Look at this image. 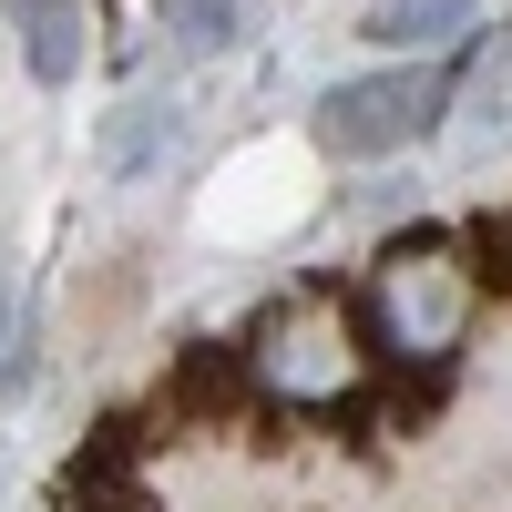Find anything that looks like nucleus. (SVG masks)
I'll use <instances>...</instances> for the list:
<instances>
[{"label":"nucleus","instance_id":"1","mask_svg":"<svg viewBox=\"0 0 512 512\" xmlns=\"http://www.w3.org/2000/svg\"><path fill=\"white\" fill-rule=\"evenodd\" d=\"M472 308H482V267H472L451 236H400V246H379L369 297H359L369 349L390 359V369H410V379H431V369L461 359Z\"/></svg>","mask_w":512,"mask_h":512},{"label":"nucleus","instance_id":"2","mask_svg":"<svg viewBox=\"0 0 512 512\" xmlns=\"http://www.w3.org/2000/svg\"><path fill=\"white\" fill-rule=\"evenodd\" d=\"M369 359H379V349H369V318H349V308L318 297V287L256 308V328H246V379H256L277 410H349L359 379H369Z\"/></svg>","mask_w":512,"mask_h":512},{"label":"nucleus","instance_id":"3","mask_svg":"<svg viewBox=\"0 0 512 512\" xmlns=\"http://www.w3.org/2000/svg\"><path fill=\"white\" fill-rule=\"evenodd\" d=\"M441 103H451L441 72H369V82H338V93L318 103V144L349 154V164L400 154L410 134H431V123H441Z\"/></svg>","mask_w":512,"mask_h":512},{"label":"nucleus","instance_id":"4","mask_svg":"<svg viewBox=\"0 0 512 512\" xmlns=\"http://www.w3.org/2000/svg\"><path fill=\"white\" fill-rule=\"evenodd\" d=\"M441 134H451V154H492L502 134H512V31H492L472 62H461V82H451V113H441Z\"/></svg>","mask_w":512,"mask_h":512},{"label":"nucleus","instance_id":"5","mask_svg":"<svg viewBox=\"0 0 512 512\" xmlns=\"http://www.w3.org/2000/svg\"><path fill=\"white\" fill-rule=\"evenodd\" d=\"M82 52H93V31H82V0H21V62H31L41 93L82 82Z\"/></svg>","mask_w":512,"mask_h":512},{"label":"nucleus","instance_id":"6","mask_svg":"<svg viewBox=\"0 0 512 512\" xmlns=\"http://www.w3.org/2000/svg\"><path fill=\"white\" fill-rule=\"evenodd\" d=\"M175 134H185L175 93H134V103L103 123V164H113V175H144V164H164V154H175Z\"/></svg>","mask_w":512,"mask_h":512},{"label":"nucleus","instance_id":"7","mask_svg":"<svg viewBox=\"0 0 512 512\" xmlns=\"http://www.w3.org/2000/svg\"><path fill=\"white\" fill-rule=\"evenodd\" d=\"M461 21H472V0H379L369 11V31L400 41V52H431V41H451Z\"/></svg>","mask_w":512,"mask_h":512},{"label":"nucleus","instance_id":"8","mask_svg":"<svg viewBox=\"0 0 512 512\" xmlns=\"http://www.w3.org/2000/svg\"><path fill=\"white\" fill-rule=\"evenodd\" d=\"M246 31V0H164V41L175 52H226Z\"/></svg>","mask_w":512,"mask_h":512},{"label":"nucleus","instance_id":"9","mask_svg":"<svg viewBox=\"0 0 512 512\" xmlns=\"http://www.w3.org/2000/svg\"><path fill=\"white\" fill-rule=\"evenodd\" d=\"M82 512H154L144 492H123V482H103V492H82Z\"/></svg>","mask_w":512,"mask_h":512},{"label":"nucleus","instance_id":"10","mask_svg":"<svg viewBox=\"0 0 512 512\" xmlns=\"http://www.w3.org/2000/svg\"><path fill=\"white\" fill-rule=\"evenodd\" d=\"M482 256H492V267L512 277V216H492V236H482Z\"/></svg>","mask_w":512,"mask_h":512},{"label":"nucleus","instance_id":"11","mask_svg":"<svg viewBox=\"0 0 512 512\" xmlns=\"http://www.w3.org/2000/svg\"><path fill=\"white\" fill-rule=\"evenodd\" d=\"M0 349H11V297H0Z\"/></svg>","mask_w":512,"mask_h":512}]
</instances>
